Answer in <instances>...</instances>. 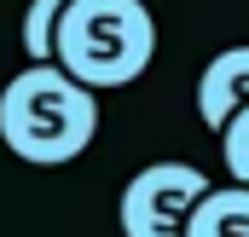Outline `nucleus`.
I'll use <instances>...</instances> for the list:
<instances>
[{"label": "nucleus", "instance_id": "nucleus-7", "mask_svg": "<svg viewBox=\"0 0 249 237\" xmlns=\"http://www.w3.org/2000/svg\"><path fill=\"white\" fill-rule=\"evenodd\" d=\"M220 156H226L232 185H249V104L226 116V127H220Z\"/></svg>", "mask_w": 249, "mask_h": 237}, {"label": "nucleus", "instance_id": "nucleus-6", "mask_svg": "<svg viewBox=\"0 0 249 237\" xmlns=\"http://www.w3.org/2000/svg\"><path fill=\"white\" fill-rule=\"evenodd\" d=\"M58 12H64V0H29V12H23V58L29 64H53Z\"/></svg>", "mask_w": 249, "mask_h": 237}, {"label": "nucleus", "instance_id": "nucleus-4", "mask_svg": "<svg viewBox=\"0 0 249 237\" xmlns=\"http://www.w3.org/2000/svg\"><path fill=\"white\" fill-rule=\"evenodd\" d=\"M249 104V47H226L203 64V81H197V116L203 127H226L232 110Z\"/></svg>", "mask_w": 249, "mask_h": 237}, {"label": "nucleus", "instance_id": "nucleus-2", "mask_svg": "<svg viewBox=\"0 0 249 237\" xmlns=\"http://www.w3.org/2000/svg\"><path fill=\"white\" fill-rule=\"evenodd\" d=\"M157 58V17L145 0H64L53 64L81 87H133Z\"/></svg>", "mask_w": 249, "mask_h": 237}, {"label": "nucleus", "instance_id": "nucleus-3", "mask_svg": "<svg viewBox=\"0 0 249 237\" xmlns=\"http://www.w3.org/2000/svg\"><path fill=\"white\" fill-rule=\"evenodd\" d=\"M209 191V174L191 162H151L122 191V237H186L191 203Z\"/></svg>", "mask_w": 249, "mask_h": 237}, {"label": "nucleus", "instance_id": "nucleus-5", "mask_svg": "<svg viewBox=\"0 0 249 237\" xmlns=\"http://www.w3.org/2000/svg\"><path fill=\"white\" fill-rule=\"evenodd\" d=\"M186 237H249V185H209L186 214Z\"/></svg>", "mask_w": 249, "mask_h": 237}, {"label": "nucleus", "instance_id": "nucleus-1", "mask_svg": "<svg viewBox=\"0 0 249 237\" xmlns=\"http://www.w3.org/2000/svg\"><path fill=\"white\" fill-rule=\"evenodd\" d=\"M99 133V99L58 64H29L0 87V145L29 168L75 162Z\"/></svg>", "mask_w": 249, "mask_h": 237}]
</instances>
